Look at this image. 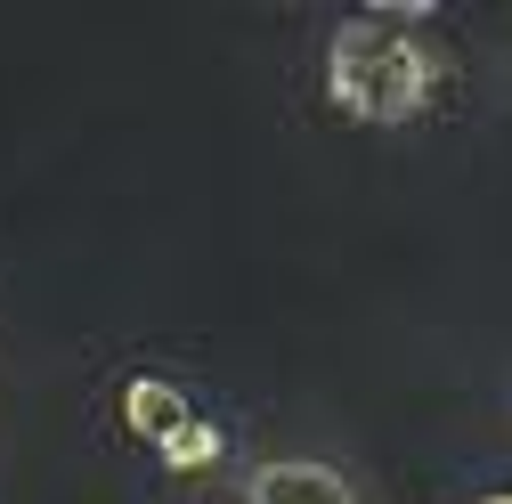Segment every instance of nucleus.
I'll use <instances>...</instances> for the list:
<instances>
[{
  "label": "nucleus",
  "mask_w": 512,
  "mask_h": 504,
  "mask_svg": "<svg viewBox=\"0 0 512 504\" xmlns=\"http://www.w3.org/2000/svg\"><path fill=\"white\" fill-rule=\"evenodd\" d=\"M431 82H439V66L407 33H391L382 17H350L334 33V49H326V90L358 122H407V114H423Z\"/></svg>",
  "instance_id": "1"
},
{
  "label": "nucleus",
  "mask_w": 512,
  "mask_h": 504,
  "mask_svg": "<svg viewBox=\"0 0 512 504\" xmlns=\"http://www.w3.org/2000/svg\"><path fill=\"white\" fill-rule=\"evenodd\" d=\"M244 496H252V504H358L350 480H342L334 464H309V456H277V464H261V472L244 480Z\"/></svg>",
  "instance_id": "2"
},
{
  "label": "nucleus",
  "mask_w": 512,
  "mask_h": 504,
  "mask_svg": "<svg viewBox=\"0 0 512 504\" xmlns=\"http://www.w3.org/2000/svg\"><path fill=\"white\" fill-rule=\"evenodd\" d=\"M122 407H131V431L163 439V448L187 431V407H179V391H171V383H131V399H122Z\"/></svg>",
  "instance_id": "3"
},
{
  "label": "nucleus",
  "mask_w": 512,
  "mask_h": 504,
  "mask_svg": "<svg viewBox=\"0 0 512 504\" xmlns=\"http://www.w3.org/2000/svg\"><path fill=\"white\" fill-rule=\"evenodd\" d=\"M212 448H220V439H212V431H204V423H187V431H179V439H171V448H163V456H171V464H204V456H212Z\"/></svg>",
  "instance_id": "4"
},
{
  "label": "nucleus",
  "mask_w": 512,
  "mask_h": 504,
  "mask_svg": "<svg viewBox=\"0 0 512 504\" xmlns=\"http://www.w3.org/2000/svg\"><path fill=\"white\" fill-rule=\"evenodd\" d=\"M488 504H512V496H488Z\"/></svg>",
  "instance_id": "5"
}]
</instances>
